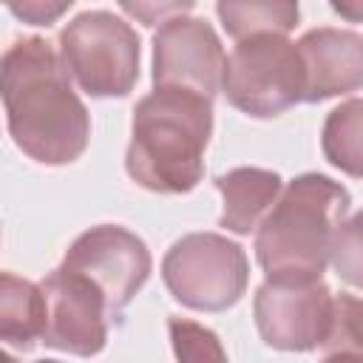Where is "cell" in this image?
Wrapping results in <instances>:
<instances>
[{"mask_svg":"<svg viewBox=\"0 0 363 363\" xmlns=\"http://www.w3.org/2000/svg\"><path fill=\"white\" fill-rule=\"evenodd\" d=\"M0 91L14 145L34 162H77L91 139V116L62 57L43 37L14 40L0 62Z\"/></svg>","mask_w":363,"mask_h":363,"instance_id":"1","label":"cell"},{"mask_svg":"<svg viewBox=\"0 0 363 363\" xmlns=\"http://www.w3.org/2000/svg\"><path fill=\"white\" fill-rule=\"evenodd\" d=\"M210 136V99L190 91L153 88L133 108L125 170L150 193H190L204 176V150Z\"/></svg>","mask_w":363,"mask_h":363,"instance_id":"2","label":"cell"},{"mask_svg":"<svg viewBox=\"0 0 363 363\" xmlns=\"http://www.w3.org/2000/svg\"><path fill=\"white\" fill-rule=\"evenodd\" d=\"M349 204V190L323 173H301L286 182L281 199L255 230V258L267 281H320Z\"/></svg>","mask_w":363,"mask_h":363,"instance_id":"3","label":"cell"},{"mask_svg":"<svg viewBox=\"0 0 363 363\" xmlns=\"http://www.w3.org/2000/svg\"><path fill=\"white\" fill-rule=\"evenodd\" d=\"M60 57L71 79L96 99L128 96L139 79V34L113 11L91 9L60 31Z\"/></svg>","mask_w":363,"mask_h":363,"instance_id":"4","label":"cell"},{"mask_svg":"<svg viewBox=\"0 0 363 363\" xmlns=\"http://www.w3.org/2000/svg\"><path fill=\"white\" fill-rule=\"evenodd\" d=\"M221 91L233 108L252 119H272L303 102L306 77L301 51L284 34L238 40L224 65Z\"/></svg>","mask_w":363,"mask_h":363,"instance_id":"5","label":"cell"},{"mask_svg":"<svg viewBox=\"0 0 363 363\" xmlns=\"http://www.w3.org/2000/svg\"><path fill=\"white\" fill-rule=\"evenodd\" d=\"M162 278L182 306L196 312H224L247 292L250 261L227 235L187 233L164 252Z\"/></svg>","mask_w":363,"mask_h":363,"instance_id":"6","label":"cell"},{"mask_svg":"<svg viewBox=\"0 0 363 363\" xmlns=\"http://www.w3.org/2000/svg\"><path fill=\"white\" fill-rule=\"evenodd\" d=\"M60 267L85 275L105 295L111 318H119L150 278L153 258L136 233L119 224H96L74 238Z\"/></svg>","mask_w":363,"mask_h":363,"instance_id":"7","label":"cell"},{"mask_svg":"<svg viewBox=\"0 0 363 363\" xmlns=\"http://www.w3.org/2000/svg\"><path fill=\"white\" fill-rule=\"evenodd\" d=\"M332 289L323 281H264L252 298L261 340L278 352H312L323 346L332 320Z\"/></svg>","mask_w":363,"mask_h":363,"instance_id":"8","label":"cell"},{"mask_svg":"<svg viewBox=\"0 0 363 363\" xmlns=\"http://www.w3.org/2000/svg\"><path fill=\"white\" fill-rule=\"evenodd\" d=\"M224 45L201 17H173L153 34V85L190 91L213 102L224 82Z\"/></svg>","mask_w":363,"mask_h":363,"instance_id":"9","label":"cell"},{"mask_svg":"<svg viewBox=\"0 0 363 363\" xmlns=\"http://www.w3.org/2000/svg\"><path fill=\"white\" fill-rule=\"evenodd\" d=\"M48 301V329L43 343L77 357H94L108 343V301L79 272L57 267L40 281Z\"/></svg>","mask_w":363,"mask_h":363,"instance_id":"10","label":"cell"},{"mask_svg":"<svg viewBox=\"0 0 363 363\" xmlns=\"http://www.w3.org/2000/svg\"><path fill=\"white\" fill-rule=\"evenodd\" d=\"M295 45L306 77L303 102H323L363 88V37L357 31L320 26Z\"/></svg>","mask_w":363,"mask_h":363,"instance_id":"11","label":"cell"},{"mask_svg":"<svg viewBox=\"0 0 363 363\" xmlns=\"http://www.w3.org/2000/svg\"><path fill=\"white\" fill-rule=\"evenodd\" d=\"M216 187L224 201L218 224L235 235H250L281 199L284 179L264 167H235L216 176Z\"/></svg>","mask_w":363,"mask_h":363,"instance_id":"12","label":"cell"},{"mask_svg":"<svg viewBox=\"0 0 363 363\" xmlns=\"http://www.w3.org/2000/svg\"><path fill=\"white\" fill-rule=\"evenodd\" d=\"M48 329V301L40 284L17 278L14 272L0 275V340L11 349L28 352Z\"/></svg>","mask_w":363,"mask_h":363,"instance_id":"13","label":"cell"},{"mask_svg":"<svg viewBox=\"0 0 363 363\" xmlns=\"http://www.w3.org/2000/svg\"><path fill=\"white\" fill-rule=\"evenodd\" d=\"M320 150L332 167L363 179V99H346L329 111L320 130Z\"/></svg>","mask_w":363,"mask_h":363,"instance_id":"14","label":"cell"},{"mask_svg":"<svg viewBox=\"0 0 363 363\" xmlns=\"http://www.w3.org/2000/svg\"><path fill=\"white\" fill-rule=\"evenodd\" d=\"M216 14L224 31L238 43L255 34H289L298 26V3L286 0H250V3H216Z\"/></svg>","mask_w":363,"mask_h":363,"instance_id":"15","label":"cell"},{"mask_svg":"<svg viewBox=\"0 0 363 363\" xmlns=\"http://www.w3.org/2000/svg\"><path fill=\"white\" fill-rule=\"evenodd\" d=\"M326 354H352L363 360V298L340 292L332 301V320L320 346Z\"/></svg>","mask_w":363,"mask_h":363,"instance_id":"16","label":"cell"},{"mask_svg":"<svg viewBox=\"0 0 363 363\" xmlns=\"http://www.w3.org/2000/svg\"><path fill=\"white\" fill-rule=\"evenodd\" d=\"M167 332H170V346L179 363H227V352L218 335L204 323L170 315Z\"/></svg>","mask_w":363,"mask_h":363,"instance_id":"17","label":"cell"},{"mask_svg":"<svg viewBox=\"0 0 363 363\" xmlns=\"http://www.w3.org/2000/svg\"><path fill=\"white\" fill-rule=\"evenodd\" d=\"M329 264L340 281L363 289V210L352 218H343L332 238Z\"/></svg>","mask_w":363,"mask_h":363,"instance_id":"18","label":"cell"},{"mask_svg":"<svg viewBox=\"0 0 363 363\" xmlns=\"http://www.w3.org/2000/svg\"><path fill=\"white\" fill-rule=\"evenodd\" d=\"M193 9V3H164V6H156V3H122V11L133 14L136 20H142L145 26H159V23H167L173 17H182Z\"/></svg>","mask_w":363,"mask_h":363,"instance_id":"19","label":"cell"},{"mask_svg":"<svg viewBox=\"0 0 363 363\" xmlns=\"http://www.w3.org/2000/svg\"><path fill=\"white\" fill-rule=\"evenodd\" d=\"M71 9V0L65 3H40V0H28V3H11L9 11L20 20H26L28 26H51L60 14H65Z\"/></svg>","mask_w":363,"mask_h":363,"instance_id":"20","label":"cell"},{"mask_svg":"<svg viewBox=\"0 0 363 363\" xmlns=\"http://www.w3.org/2000/svg\"><path fill=\"white\" fill-rule=\"evenodd\" d=\"M332 9H335L340 17L352 20V23H360V20H363V3H332Z\"/></svg>","mask_w":363,"mask_h":363,"instance_id":"21","label":"cell"},{"mask_svg":"<svg viewBox=\"0 0 363 363\" xmlns=\"http://www.w3.org/2000/svg\"><path fill=\"white\" fill-rule=\"evenodd\" d=\"M320 363H363L360 357H352V354H326Z\"/></svg>","mask_w":363,"mask_h":363,"instance_id":"22","label":"cell"},{"mask_svg":"<svg viewBox=\"0 0 363 363\" xmlns=\"http://www.w3.org/2000/svg\"><path fill=\"white\" fill-rule=\"evenodd\" d=\"M37 363H60V360H37Z\"/></svg>","mask_w":363,"mask_h":363,"instance_id":"23","label":"cell"}]
</instances>
